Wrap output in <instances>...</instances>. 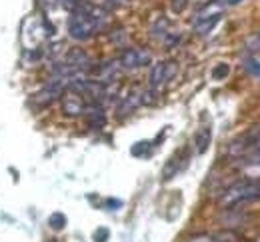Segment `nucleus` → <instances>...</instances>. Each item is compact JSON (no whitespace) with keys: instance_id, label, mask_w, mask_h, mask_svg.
Segmentation results:
<instances>
[{"instance_id":"obj_8","label":"nucleus","mask_w":260,"mask_h":242,"mask_svg":"<svg viewBox=\"0 0 260 242\" xmlns=\"http://www.w3.org/2000/svg\"><path fill=\"white\" fill-rule=\"evenodd\" d=\"M142 94H144V90H136V88H132L128 94L122 98V102L118 106V116H124V114H132L140 104L142 102Z\"/></svg>"},{"instance_id":"obj_13","label":"nucleus","mask_w":260,"mask_h":242,"mask_svg":"<svg viewBox=\"0 0 260 242\" xmlns=\"http://www.w3.org/2000/svg\"><path fill=\"white\" fill-rule=\"evenodd\" d=\"M92 238H94V242H106L108 238H110V230H108V228H104V226H100V228L94 230Z\"/></svg>"},{"instance_id":"obj_9","label":"nucleus","mask_w":260,"mask_h":242,"mask_svg":"<svg viewBox=\"0 0 260 242\" xmlns=\"http://www.w3.org/2000/svg\"><path fill=\"white\" fill-rule=\"evenodd\" d=\"M194 144H196V152L198 154H204L210 146V128H200L194 136Z\"/></svg>"},{"instance_id":"obj_4","label":"nucleus","mask_w":260,"mask_h":242,"mask_svg":"<svg viewBox=\"0 0 260 242\" xmlns=\"http://www.w3.org/2000/svg\"><path fill=\"white\" fill-rule=\"evenodd\" d=\"M152 62V52L148 48H142V46H134V48H124L118 56V64L120 68L134 70V68H142V66H148Z\"/></svg>"},{"instance_id":"obj_17","label":"nucleus","mask_w":260,"mask_h":242,"mask_svg":"<svg viewBox=\"0 0 260 242\" xmlns=\"http://www.w3.org/2000/svg\"><path fill=\"white\" fill-rule=\"evenodd\" d=\"M238 2H242V0H228V4H238Z\"/></svg>"},{"instance_id":"obj_1","label":"nucleus","mask_w":260,"mask_h":242,"mask_svg":"<svg viewBox=\"0 0 260 242\" xmlns=\"http://www.w3.org/2000/svg\"><path fill=\"white\" fill-rule=\"evenodd\" d=\"M108 24V12L100 6L80 4L68 18V34L74 40H88Z\"/></svg>"},{"instance_id":"obj_11","label":"nucleus","mask_w":260,"mask_h":242,"mask_svg":"<svg viewBox=\"0 0 260 242\" xmlns=\"http://www.w3.org/2000/svg\"><path fill=\"white\" fill-rule=\"evenodd\" d=\"M150 148H152V144L148 140H142V142H136L130 148V152H132V156H148L150 154Z\"/></svg>"},{"instance_id":"obj_14","label":"nucleus","mask_w":260,"mask_h":242,"mask_svg":"<svg viewBox=\"0 0 260 242\" xmlns=\"http://www.w3.org/2000/svg\"><path fill=\"white\" fill-rule=\"evenodd\" d=\"M246 70L252 74V76H256V78H260V60H254V58H250V60H246Z\"/></svg>"},{"instance_id":"obj_6","label":"nucleus","mask_w":260,"mask_h":242,"mask_svg":"<svg viewBox=\"0 0 260 242\" xmlns=\"http://www.w3.org/2000/svg\"><path fill=\"white\" fill-rule=\"evenodd\" d=\"M60 104H62V112H64L66 116L76 118V116H82L84 114V108H86L88 102L84 100V96L80 92L66 88L64 92H62V96H60Z\"/></svg>"},{"instance_id":"obj_2","label":"nucleus","mask_w":260,"mask_h":242,"mask_svg":"<svg viewBox=\"0 0 260 242\" xmlns=\"http://www.w3.org/2000/svg\"><path fill=\"white\" fill-rule=\"evenodd\" d=\"M260 200V178H250V180H240L228 186L224 194L220 196V204L224 208L238 206L244 202Z\"/></svg>"},{"instance_id":"obj_7","label":"nucleus","mask_w":260,"mask_h":242,"mask_svg":"<svg viewBox=\"0 0 260 242\" xmlns=\"http://www.w3.org/2000/svg\"><path fill=\"white\" fill-rule=\"evenodd\" d=\"M188 150L186 148H180L176 154H172V158L166 162V166H164L162 170V178L164 180H170V178H174L178 172H182L186 166H188Z\"/></svg>"},{"instance_id":"obj_12","label":"nucleus","mask_w":260,"mask_h":242,"mask_svg":"<svg viewBox=\"0 0 260 242\" xmlns=\"http://www.w3.org/2000/svg\"><path fill=\"white\" fill-rule=\"evenodd\" d=\"M228 74H230V66H228L226 62L216 64L214 70H212V78H214V80H224Z\"/></svg>"},{"instance_id":"obj_18","label":"nucleus","mask_w":260,"mask_h":242,"mask_svg":"<svg viewBox=\"0 0 260 242\" xmlns=\"http://www.w3.org/2000/svg\"><path fill=\"white\" fill-rule=\"evenodd\" d=\"M256 150H258V154H260V144H258V148H256Z\"/></svg>"},{"instance_id":"obj_16","label":"nucleus","mask_w":260,"mask_h":242,"mask_svg":"<svg viewBox=\"0 0 260 242\" xmlns=\"http://www.w3.org/2000/svg\"><path fill=\"white\" fill-rule=\"evenodd\" d=\"M250 139L256 142V148H258V144H260V130H258V132H252V134H250Z\"/></svg>"},{"instance_id":"obj_15","label":"nucleus","mask_w":260,"mask_h":242,"mask_svg":"<svg viewBox=\"0 0 260 242\" xmlns=\"http://www.w3.org/2000/svg\"><path fill=\"white\" fill-rule=\"evenodd\" d=\"M186 4H188V0H170V8H172L176 14H180V12L186 8Z\"/></svg>"},{"instance_id":"obj_3","label":"nucleus","mask_w":260,"mask_h":242,"mask_svg":"<svg viewBox=\"0 0 260 242\" xmlns=\"http://www.w3.org/2000/svg\"><path fill=\"white\" fill-rule=\"evenodd\" d=\"M224 4L220 0H210L202 10H198L194 16V32L196 34H208L222 18Z\"/></svg>"},{"instance_id":"obj_5","label":"nucleus","mask_w":260,"mask_h":242,"mask_svg":"<svg viewBox=\"0 0 260 242\" xmlns=\"http://www.w3.org/2000/svg\"><path fill=\"white\" fill-rule=\"evenodd\" d=\"M176 72H178V64L174 60H164V62L154 64L152 70H150V76H148L150 86L152 88H158V86H162L166 82H170L176 76Z\"/></svg>"},{"instance_id":"obj_10","label":"nucleus","mask_w":260,"mask_h":242,"mask_svg":"<svg viewBox=\"0 0 260 242\" xmlns=\"http://www.w3.org/2000/svg\"><path fill=\"white\" fill-rule=\"evenodd\" d=\"M48 226L52 228V230H56V232H60V230H64L66 226V216L62 212H54L50 218H48Z\"/></svg>"}]
</instances>
